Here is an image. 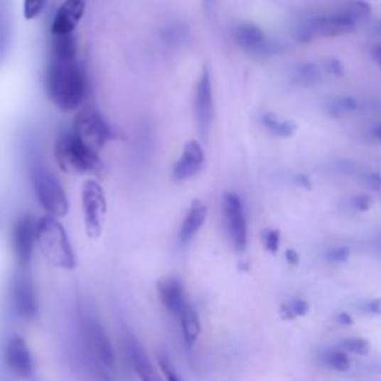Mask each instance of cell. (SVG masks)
I'll return each mask as SVG.
<instances>
[{
  "label": "cell",
  "mask_w": 381,
  "mask_h": 381,
  "mask_svg": "<svg viewBox=\"0 0 381 381\" xmlns=\"http://www.w3.org/2000/svg\"><path fill=\"white\" fill-rule=\"evenodd\" d=\"M362 182L365 186H368L372 190H380L381 189V174L380 173H365Z\"/></svg>",
  "instance_id": "cell-34"
},
{
  "label": "cell",
  "mask_w": 381,
  "mask_h": 381,
  "mask_svg": "<svg viewBox=\"0 0 381 381\" xmlns=\"http://www.w3.org/2000/svg\"><path fill=\"white\" fill-rule=\"evenodd\" d=\"M322 79L321 68L314 63H303L292 72V81L299 87H313Z\"/></svg>",
  "instance_id": "cell-21"
},
{
  "label": "cell",
  "mask_w": 381,
  "mask_h": 381,
  "mask_svg": "<svg viewBox=\"0 0 381 381\" xmlns=\"http://www.w3.org/2000/svg\"><path fill=\"white\" fill-rule=\"evenodd\" d=\"M222 215L230 242L235 252L242 253L247 249V218L240 195L235 193H227L222 198Z\"/></svg>",
  "instance_id": "cell-7"
},
{
  "label": "cell",
  "mask_w": 381,
  "mask_h": 381,
  "mask_svg": "<svg viewBox=\"0 0 381 381\" xmlns=\"http://www.w3.org/2000/svg\"><path fill=\"white\" fill-rule=\"evenodd\" d=\"M45 87L51 102L61 110L77 109L87 97V75L79 65L77 55L51 54L45 75Z\"/></svg>",
  "instance_id": "cell-1"
},
{
  "label": "cell",
  "mask_w": 381,
  "mask_h": 381,
  "mask_svg": "<svg viewBox=\"0 0 381 381\" xmlns=\"http://www.w3.org/2000/svg\"><path fill=\"white\" fill-rule=\"evenodd\" d=\"M158 296L163 306L170 311L171 314L181 316V313L185 310V307L189 304L186 299V294L183 289V284L178 277H164L156 284Z\"/></svg>",
  "instance_id": "cell-17"
},
{
  "label": "cell",
  "mask_w": 381,
  "mask_h": 381,
  "mask_svg": "<svg viewBox=\"0 0 381 381\" xmlns=\"http://www.w3.org/2000/svg\"><path fill=\"white\" fill-rule=\"evenodd\" d=\"M5 362L9 371L18 377H28L33 372L35 363L24 338L12 337L5 347Z\"/></svg>",
  "instance_id": "cell-14"
},
{
  "label": "cell",
  "mask_w": 381,
  "mask_h": 381,
  "mask_svg": "<svg viewBox=\"0 0 381 381\" xmlns=\"http://www.w3.org/2000/svg\"><path fill=\"white\" fill-rule=\"evenodd\" d=\"M212 4H213V0H205V6H208V8H210Z\"/></svg>",
  "instance_id": "cell-42"
},
{
  "label": "cell",
  "mask_w": 381,
  "mask_h": 381,
  "mask_svg": "<svg viewBox=\"0 0 381 381\" xmlns=\"http://www.w3.org/2000/svg\"><path fill=\"white\" fill-rule=\"evenodd\" d=\"M262 122L267 127V129L272 132L273 134L279 136V137H291L295 134L298 125L294 121H283L279 119L276 115L273 114H265L262 117Z\"/></svg>",
  "instance_id": "cell-24"
},
{
  "label": "cell",
  "mask_w": 381,
  "mask_h": 381,
  "mask_svg": "<svg viewBox=\"0 0 381 381\" xmlns=\"http://www.w3.org/2000/svg\"><path fill=\"white\" fill-rule=\"evenodd\" d=\"M179 317H181V328H182L183 341L186 343L188 347H193L197 343L200 333H201L200 316L193 306L188 304Z\"/></svg>",
  "instance_id": "cell-20"
},
{
  "label": "cell",
  "mask_w": 381,
  "mask_h": 381,
  "mask_svg": "<svg viewBox=\"0 0 381 381\" xmlns=\"http://www.w3.org/2000/svg\"><path fill=\"white\" fill-rule=\"evenodd\" d=\"M326 114L332 118H343L348 114L355 112L358 109V100L350 97V95H347V97H337L332 99L326 103L325 106Z\"/></svg>",
  "instance_id": "cell-23"
},
{
  "label": "cell",
  "mask_w": 381,
  "mask_h": 381,
  "mask_svg": "<svg viewBox=\"0 0 381 381\" xmlns=\"http://www.w3.org/2000/svg\"><path fill=\"white\" fill-rule=\"evenodd\" d=\"M54 155L58 167L66 173H97L103 167L99 154L85 146L72 132H66L58 136Z\"/></svg>",
  "instance_id": "cell-3"
},
{
  "label": "cell",
  "mask_w": 381,
  "mask_h": 381,
  "mask_svg": "<svg viewBox=\"0 0 381 381\" xmlns=\"http://www.w3.org/2000/svg\"><path fill=\"white\" fill-rule=\"evenodd\" d=\"M36 227L38 224H35L33 218L28 215L15 222L12 230V249L20 267H27L31 261L36 243Z\"/></svg>",
  "instance_id": "cell-11"
},
{
  "label": "cell",
  "mask_w": 381,
  "mask_h": 381,
  "mask_svg": "<svg viewBox=\"0 0 381 381\" xmlns=\"http://www.w3.org/2000/svg\"><path fill=\"white\" fill-rule=\"evenodd\" d=\"M308 310H310L308 303L301 298L291 299L289 303H286L281 306V313H283L284 319H295V317L306 316L308 313Z\"/></svg>",
  "instance_id": "cell-26"
},
{
  "label": "cell",
  "mask_w": 381,
  "mask_h": 381,
  "mask_svg": "<svg viewBox=\"0 0 381 381\" xmlns=\"http://www.w3.org/2000/svg\"><path fill=\"white\" fill-rule=\"evenodd\" d=\"M11 301L14 311L24 321H35L39 314V301L33 281L20 274L14 279L11 288Z\"/></svg>",
  "instance_id": "cell-9"
},
{
  "label": "cell",
  "mask_w": 381,
  "mask_h": 381,
  "mask_svg": "<svg viewBox=\"0 0 381 381\" xmlns=\"http://www.w3.org/2000/svg\"><path fill=\"white\" fill-rule=\"evenodd\" d=\"M377 30H378V33H381V21L377 24Z\"/></svg>",
  "instance_id": "cell-43"
},
{
  "label": "cell",
  "mask_w": 381,
  "mask_h": 381,
  "mask_svg": "<svg viewBox=\"0 0 381 381\" xmlns=\"http://www.w3.org/2000/svg\"><path fill=\"white\" fill-rule=\"evenodd\" d=\"M36 243L43 258L61 269H73L76 257L68 231L58 218L45 215L36 227Z\"/></svg>",
  "instance_id": "cell-2"
},
{
  "label": "cell",
  "mask_w": 381,
  "mask_h": 381,
  "mask_svg": "<svg viewBox=\"0 0 381 381\" xmlns=\"http://www.w3.org/2000/svg\"><path fill=\"white\" fill-rule=\"evenodd\" d=\"M371 55H372V60L381 68V43H377L372 46Z\"/></svg>",
  "instance_id": "cell-40"
},
{
  "label": "cell",
  "mask_w": 381,
  "mask_h": 381,
  "mask_svg": "<svg viewBox=\"0 0 381 381\" xmlns=\"http://www.w3.org/2000/svg\"><path fill=\"white\" fill-rule=\"evenodd\" d=\"M352 204L359 212H368L372 208V198L370 195H356Z\"/></svg>",
  "instance_id": "cell-35"
},
{
  "label": "cell",
  "mask_w": 381,
  "mask_h": 381,
  "mask_svg": "<svg viewBox=\"0 0 381 381\" xmlns=\"http://www.w3.org/2000/svg\"><path fill=\"white\" fill-rule=\"evenodd\" d=\"M205 219H208V205H205L201 200H194L179 228L178 238L182 246H186L194 240L195 235L203 228Z\"/></svg>",
  "instance_id": "cell-19"
},
{
  "label": "cell",
  "mask_w": 381,
  "mask_h": 381,
  "mask_svg": "<svg viewBox=\"0 0 381 381\" xmlns=\"http://www.w3.org/2000/svg\"><path fill=\"white\" fill-rule=\"evenodd\" d=\"M72 133L85 146L97 154L115 137L112 127L95 110H84V112L77 114L73 119Z\"/></svg>",
  "instance_id": "cell-5"
},
{
  "label": "cell",
  "mask_w": 381,
  "mask_h": 381,
  "mask_svg": "<svg viewBox=\"0 0 381 381\" xmlns=\"http://www.w3.org/2000/svg\"><path fill=\"white\" fill-rule=\"evenodd\" d=\"M234 41L235 43L243 48L245 51L252 54H269L272 46H269L264 30L257 24L243 23L234 28Z\"/></svg>",
  "instance_id": "cell-16"
},
{
  "label": "cell",
  "mask_w": 381,
  "mask_h": 381,
  "mask_svg": "<svg viewBox=\"0 0 381 381\" xmlns=\"http://www.w3.org/2000/svg\"><path fill=\"white\" fill-rule=\"evenodd\" d=\"M85 344L95 365L110 371L115 368V353L103 325L92 316H85L82 321Z\"/></svg>",
  "instance_id": "cell-8"
},
{
  "label": "cell",
  "mask_w": 381,
  "mask_h": 381,
  "mask_svg": "<svg viewBox=\"0 0 381 381\" xmlns=\"http://www.w3.org/2000/svg\"><path fill=\"white\" fill-rule=\"evenodd\" d=\"M9 41V18L5 4L0 2V58L5 55Z\"/></svg>",
  "instance_id": "cell-28"
},
{
  "label": "cell",
  "mask_w": 381,
  "mask_h": 381,
  "mask_svg": "<svg viewBox=\"0 0 381 381\" xmlns=\"http://www.w3.org/2000/svg\"><path fill=\"white\" fill-rule=\"evenodd\" d=\"M107 213V201L104 189L97 181H87L82 186V216L88 238L97 240L103 232Z\"/></svg>",
  "instance_id": "cell-6"
},
{
  "label": "cell",
  "mask_w": 381,
  "mask_h": 381,
  "mask_svg": "<svg viewBox=\"0 0 381 381\" xmlns=\"http://www.w3.org/2000/svg\"><path fill=\"white\" fill-rule=\"evenodd\" d=\"M341 9L347 15H350V17L358 23L368 18L371 15V5L368 2H365V0H352V2L341 6Z\"/></svg>",
  "instance_id": "cell-25"
},
{
  "label": "cell",
  "mask_w": 381,
  "mask_h": 381,
  "mask_svg": "<svg viewBox=\"0 0 381 381\" xmlns=\"http://www.w3.org/2000/svg\"><path fill=\"white\" fill-rule=\"evenodd\" d=\"M262 240H264V246L268 252L272 253H277L279 247H280V232L279 230H265L262 234Z\"/></svg>",
  "instance_id": "cell-29"
},
{
  "label": "cell",
  "mask_w": 381,
  "mask_h": 381,
  "mask_svg": "<svg viewBox=\"0 0 381 381\" xmlns=\"http://www.w3.org/2000/svg\"><path fill=\"white\" fill-rule=\"evenodd\" d=\"M336 321H337V323H338V325H341V326H350V325L353 323L352 316L348 314V313H345V311L338 313V314H337V317H336Z\"/></svg>",
  "instance_id": "cell-37"
},
{
  "label": "cell",
  "mask_w": 381,
  "mask_h": 381,
  "mask_svg": "<svg viewBox=\"0 0 381 381\" xmlns=\"http://www.w3.org/2000/svg\"><path fill=\"white\" fill-rule=\"evenodd\" d=\"M125 350H127V355H129L132 368L134 370L140 381H164L161 374L156 371V368L149 360L148 355L139 344V341L133 338L132 336H129L125 340Z\"/></svg>",
  "instance_id": "cell-18"
},
{
  "label": "cell",
  "mask_w": 381,
  "mask_h": 381,
  "mask_svg": "<svg viewBox=\"0 0 381 381\" xmlns=\"http://www.w3.org/2000/svg\"><path fill=\"white\" fill-rule=\"evenodd\" d=\"M203 166H204V151L200 145V141L190 140L185 145L182 155L173 167V178L178 182L194 178L195 174L200 173Z\"/></svg>",
  "instance_id": "cell-15"
},
{
  "label": "cell",
  "mask_w": 381,
  "mask_h": 381,
  "mask_svg": "<svg viewBox=\"0 0 381 381\" xmlns=\"http://www.w3.org/2000/svg\"><path fill=\"white\" fill-rule=\"evenodd\" d=\"M45 0H24V17L26 20H35L42 12Z\"/></svg>",
  "instance_id": "cell-33"
},
{
  "label": "cell",
  "mask_w": 381,
  "mask_h": 381,
  "mask_svg": "<svg viewBox=\"0 0 381 381\" xmlns=\"http://www.w3.org/2000/svg\"><path fill=\"white\" fill-rule=\"evenodd\" d=\"M286 261H288L291 265H298L299 262V255L298 253L294 250V249H289V250H286Z\"/></svg>",
  "instance_id": "cell-39"
},
{
  "label": "cell",
  "mask_w": 381,
  "mask_h": 381,
  "mask_svg": "<svg viewBox=\"0 0 381 381\" xmlns=\"http://www.w3.org/2000/svg\"><path fill=\"white\" fill-rule=\"evenodd\" d=\"M358 21H355L350 15H347L341 8L336 12L328 15H319L307 21V26L311 28L314 36L323 38H337L348 33H353L358 27Z\"/></svg>",
  "instance_id": "cell-10"
},
{
  "label": "cell",
  "mask_w": 381,
  "mask_h": 381,
  "mask_svg": "<svg viewBox=\"0 0 381 381\" xmlns=\"http://www.w3.org/2000/svg\"><path fill=\"white\" fill-rule=\"evenodd\" d=\"M322 360L328 368L338 372H345L352 367L350 358H348V355L343 348H328V350H323Z\"/></svg>",
  "instance_id": "cell-22"
},
{
  "label": "cell",
  "mask_w": 381,
  "mask_h": 381,
  "mask_svg": "<svg viewBox=\"0 0 381 381\" xmlns=\"http://www.w3.org/2000/svg\"><path fill=\"white\" fill-rule=\"evenodd\" d=\"M95 377H97V381H112L109 375V371L99 367V365H95Z\"/></svg>",
  "instance_id": "cell-38"
},
{
  "label": "cell",
  "mask_w": 381,
  "mask_h": 381,
  "mask_svg": "<svg viewBox=\"0 0 381 381\" xmlns=\"http://www.w3.org/2000/svg\"><path fill=\"white\" fill-rule=\"evenodd\" d=\"M194 112L201 136H208L213 119V90L212 79L208 69H204L194 94Z\"/></svg>",
  "instance_id": "cell-12"
},
{
  "label": "cell",
  "mask_w": 381,
  "mask_h": 381,
  "mask_svg": "<svg viewBox=\"0 0 381 381\" xmlns=\"http://www.w3.org/2000/svg\"><path fill=\"white\" fill-rule=\"evenodd\" d=\"M341 348L345 352H350L358 356H367L370 353V343L365 338H359V337L345 338L341 341Z\"/></svg>",
  "instance_id": "cell-27"
},
{
  "label": "cell",
  "mask_w": 381,
  "mask_h": 381,
  "mask_svg": "<svg viewBox=\"0 0 381 381\" xmlns=\"http://www.w3.org/2000/svg\"><path fill=\"white\" fill-rule=\"evenodd\" d=\"M372 136H374V139H375L378 143H381V125L375 127L374 132H372Z\"/></svg>",
  "instance_id": "cell-41"
},
{
  "label": "cell",
  "mask_w": 381,
  "mask_h": 381,
  "mask_svg": "<svg viewBox=\"0 0 381 381\" xmlns=\"http://www.w3.org/2000/svg\"><path fill=\"white\" fill-rule=\"evenodd\" d=\"M31 183L35 194L42 208L48 215L54 218H63L69 212V200L63 189L60 181L53 171L41 163L31 166Z\"/></svg>",
  "instance_id": "cell-4"
},
{
  "label": "cell",
  "mask_w": 381,
  "mask_h": 381,
  "mask_svg": "<svg viewBox=\"0 0 381 381\" xmlns=\"http://www.w3.org/2000/svg\"><path fill=\"white\" fill-rule=\"evenodd\" d=\"M362 308L371 314H381V298H374L371 301H367V303L362 306Z\"/></svg>",
  "instance_id": "cell-36"
},
{
  "label": "cell",
  "mask_w": 381,
  "mask_h": 381,
  "mask_svg": "<svg viewBox=\"0 0 381 381\" xmlns=\"http://www.w3.org/2000/svg\"><path fill=\"white\" fill-rule=\"evenodd\" d=\"M158 367H160L161 374L164 375V381H181V377L178 375L176 370H174L167 356L158 358Z\"/></svg>",
  "instance_id": "cell-31"
},
{
  "label": "cell",
  "mask_w": 381,
  "mask_h": 381,
  "mask_svg": "<svg viewBox=\"0 0 381 381\" xmlns=\"http://www.w3.org/2000/svg\"><path fill=\"white\" fill-rule=\"evenodd\" d=\"M323 69L332 75V76H337V77H343L345 75V68L343 65V61L336 58V57H329L323 61Z\"/></svg>",
  "instance_id": "cell-32"
},
{
  "label": "cell",
  "mask_w": 381,
  "mask_h": 381,
  "mask_svg": "<svg viewBox=\"0 0 381 381\" xmlns=\"http://www.w3.org/2000/svg\"><path fill=\"white\" fill-rule=\"evenodd\" d=\"M348 257H350V249L345 247V246L331 247L325 253L326 261H329V262H338V264L340 262H345L348 259Z\"/></svg>",
  "instance_id": "cell-30"
},
{
  "label": "cell",
  "mask_w": 381,
  "mask_h": 381,
  "mask_svg": "<svg viewBox=\"0 0 381 381\" xmlns=\"http://www.w3.org/2000/svg\"><path fill=\"white\" fill-rule=\"evenodd\" d=\"M87 0H65L58 8L51 24L53 36L73 35L85 14Z\"/></svg>",
  "instance_id": "cell-13"
}]
</instances>
